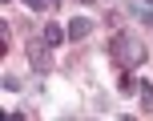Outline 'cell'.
<instances>
[{"label": "cell", "mask_w": 153, "mask_h": 121, "mask_svg": "<svg viewBox=\"0 0 153 121\" xmlns=\"http://www.w3.org/2000/svg\"><path fill=\"white\" fill-rule=\"evenodd\" d=\"M137 89H141V85L133 81V77H129V69H125V77H121V93H137Z\"/></svg>", "instance_id": "obj_6"}, {"label": "cell", "mask_w": 153, "mask_h": 121, "mask_svg": "<svg viewBox=\"0 0 153 121\" xmlns=\"http://www.w3.org/2000/svg\"><path fill=\"white\" fill-rule=\"evenodd\" d=\"M137 16H141V24H153V4H141Z\"/></svg>", "instance_id": "obj_7"}, {"label": "cell", "mask_w": 153, "mask_h": 121, "mask_svg": "<svg viewBox=\"0 0 153 121\" xmlns=\"http://www.w3.org/2000/svg\"><path fill=\"white\" fill-rule=\"evenodd\" d=\"M93 32V20H85V16H73L69 20V40H85Z\"/></svg>", "instance_id": "obj_3"}, {"label": "cell", "mask_w": 153, "mask_h": 121, "mask_svg": "<svg viewBox=\"0 0 153 121\" xmlns=\"http://www.w3.org/2000/svg\"><path fill=\"white\" fill-rule=\"evenodd\" d=\"M149 4H153V0H149Z\"/></svg>", "instance_id": "obj_11"}, {"label": "cell", "mask_w": 153, "mask_h": 121, "mask_svg": "<svg viewBox=\"0 0 153 121\" xmlns=\"http://www.w3.org/2000/svg\"><path fill=\"white\" fill-rule=\"evenodd\" d=\"M4 4H12V0H4Z\"/></svg>", "instance_id": "obj_10"}, {"label": "cell", "mask_w": 153, "mask_h": 121, "mask_svg": "<svg viewBox=\"0 0 153 121\" xmlns=\"http://www.w3.org/2000/svg\"><path fill=\"white\" fill-rule=\"evenodd\" d=\"M137 97H141V105H149V109H153V85H149V81L137 89Z\"/></svg>", "instance_id": "obj_5"}, {"label": "cell", "mask_w": 153, "mask_h": 121, "mask_svg": "<svg viewBox=\"0 0 153 121\" xmlns=\"http://www.w3.org/2000/svg\"><path fill=\"white\" fill-rule=\"evenodd\" d=\"M28 65L36 69V73H48V69H53V57H48L45 40H32V45H28Z\"/></svg>", "instance_id": "obj_2"}, {"label": "cell", "mask_w": 153, "mask_h": 121, "mask_svg": "<svg viewBox=\"0 0 153 121\" xmlns=\"http://www.w3.org/2000/svg\"><path fill=\"white\" fill-rule=\"evenodd\" d=\"M56 0H28V8H36V12H45V8H53Z\"/></svg>", "instance_id": "obj_8"}, {"label": "cell", "mask_w": 153, "mask_h": 121, "mask_svg": "<svg viewBox=\"0 0 153 121\" xmlns=\"http://www.w3.org/2000/svg\"><path fill=\"white\" fill-rule=\"evenodd\" d=\"M65 37H69V28H61V24H45V32H40V40H45L48 49H53V45H61Z\"/></svg>", "instance_id": "obj_4"}, {"label": "cell", "mask_w": 153, "mask_h": 121, "mask_svg": "<svg viewBox=\"0 0 153 121\" xmlns=\"http://www.w3.org/2000/svg\"><path fill=\"white\" fill-rule=\"evenodd\" d=\"M109 60L121 65V69H137L145 60V45L133 32H117V37H109Z\"/></svg>", "instance_id": "obj_1"}, {"label": "cell", "mask_w": 153, "mask_h": 121, "mask_svg": "<svg viewBox=\"0 0 153 121\" xmlns=\"http://www.w3.org/2000/svg\"><path fill=\"white\" fill-rule=\"evenodd\" d=\"M81 4H93V0H81Z\"/></svg>", "instance_id": "obj_9"}]
</instances>
